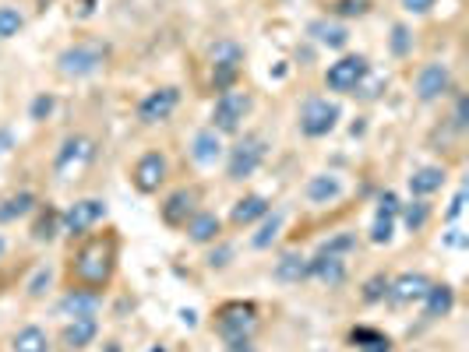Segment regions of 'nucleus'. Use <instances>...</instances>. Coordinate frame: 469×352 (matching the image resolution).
I'll return each instance as SVG.
<instances>
[{
  "label": "nucleus",
  "instance_id": "f257e3e1",
  "mask_svg": "<svg viewBox=\"0 0 469 352\" xmlns=\"http://www.w3.org/2000/svg\"><path fill=\"white\" fill-rule=\"evenodd\" d=\"M113 268H117V240L113 236H93L71 258V282L78 289L99 292L102 285H109Z\"/></svg>",
  "mask_w": 469,
  "mask_h": 352
},
{
  "label": "nucleus",
  "instance_id": "f03ea898",
  "mask_svg": "<svg viewBox=\"0 0 469 352\" xmlns=\"http://www.w3.org/2000/svg\"><path fill=\"white\" fill-rule=\"evenodd\" d=\"M258 328V307L255 303H244V300H230L215 310V335H222L226 342H237V339H251Z\"/></svg>",
  "mask_w": 469,
  "mask_h": 352
},
{
  "label": "nucleus",
  "instance_id": "7ed1b4c3",
  "mask_svg": "<svg viewBox=\"0 0 469 352\" xmlns=\"http://www.w3.org/2000/svg\"><path fill=\"white\" fill-rule=\"evenodd\" d=\"M102 64H106V46H102V43H93V39L75 43V46H68V50L57 57V71H61L64 78H89V75H95Z\"/></svg>",
  "mask_w": 469,
  "mask_h": 352
},
{
  "label": "nucleus",
  "instance_id": "20e7f679",
  "mask_svg": "<svg viewBox=\"0 0 469 352\" xmlns=\"http://www.w3.org/2000/svg\"><path fill=\"white\" fill-rule=\"evenodd\" d=\"M95 159V141L85 134H71L64 138L57 159H53V173L57 180H78V176L89 170V163Z\"/></svg>",
  "mask_w": 469,
  "mask_h": 352
},
{
  "label": "nucleus",
  "instance_id": "39448f33",
  "mask_svg": "<svg viewBox=\"0 0 469 352\" xmlns=\"http://www.w3.org/2000/svg\"><path fill=\"white\" fill-rule=\"evenodd\" d=\"M251 113V95L240 92V88H226L219 99H215V109H212V131L219 134H237L244 127Z\"/></svg>",
  "mask_w": 469,
  "mask_h": 352
},
{
  "label": "nucleus",
  "instance_id": "423d86ee",
  "mask_svg": "<svg viewBox=\"0 0 469 352\" xmlns=\"http://www.w3.org/2000/svg\"><path fill=\"white\" fill-rule=\"evenodd\" d=\"M208 60H212V88L226 92V88L237 85L240 68H244V50H240V43L219 39V43L208 50Z\"/></svg>",
  "mask_w": 469,
  "mask_h": 352
},
{
  "label": "nucleus",
  "instance_id": "0eeeda50",
  "mask_svg": "<svg viewBox=\"0 0 469 352\" xmlns=\"http://www.w3.org/2000/svg\"><path fill=\"white\" fill-rule=\"evenodd\" d=\"M269 156V141L262 134H244L233 148H230V163H226V176L230 180H247L255 176V170L265 163Z\"/></svg>",
  "mask_w": 469,
  "mask_h": 352
},
{
  "label": "nucleus",
  "instance_id": "6e6552de",
  "mask_svg": "<svg viewBox=\"0 0 469 352\" xmlns=\"http://www.w3.org/2000/svg\"><path fill=\"white\" fill-rule=\"evenodd\" d=\"M339 124V106L328 99H307L300 109V131L303 138H325Z\"/></svg>",
  "mask_w": 469,
  "mask_h": 352
},
{
  "label": "nucleus",
  "instance_id": "1a4fd4ad",
  "mask_svg": "<svg viewBox=\"0 0 469 352\" xmlns=\"http://www.w3.org/2000/svg\"><path fill=\"white\" fill-rule=\"evenodd\" d=\"M371 71V64L360 57V53H350V57H339L336 64H328V75H325V85L332 92H343V95H353L357 85L364 82V75Z\"/></svg>",
  "mask_w": 469,
  "mask_h": 352
},
{
  "label": "nucleus",
  "instance_id": "9d476101",
  "mask_svg": "<svg viewBox=\"0 0 469 352\" xmlns=\"http://www.w3.org/2000/svg\"><path fill=\"white\" fill-rule=\"evenodd\" d=\"M102 219H106V201L82 197V201H75V204H68L61 212V229L71 233V236H82V233H89L95 222H102Z\"/></svg>",
  "mask_w": 469,
  "mask_h": 352
},
{
  "label": "nucleus",
  "instance_id": "9b49d317",
  "mask_svg": "<svg viewBox=\"0 0 469 352\" xmlns=\"http://www.w3.org/2000/svg\"><path fill=\"white\" fill-rule=\"evenodd\" d=\"M177 102H181V88L177 85L156 88V92H149V95L138 102V120H142V124H163V120H170V113L177 109Z\"/></svg>",
  "mask_w": 469,
  "mask_h": 352
},
{
  "label": "nucleus",
  "instance_id": "f8f14e48",
  "mask_svg": "<svg viewBox=\"0 0 469 352\" xmlns=\"http://www.w3.org/2000/svg\"><path fill=\"white\" fill-rule=\"evenodd\" d=\"M166 173H170L166 156H159V152H145V156L134 163L131 180H134V187H138L142 194H156V190L166 183Z\"/></svg>",
  "mask_w": 469,
  "mask_h": 352
},
{
  "label": "nucleus",
  "instance_id": "ddd939ff",
  "mask_svg": "<svg viewBox=\"0 0 469 352\" xmlns=\"http://www.w3.org/2000/svg\"><path fill=\"white\" fill-rule=\"evenodd\" d=\"M449 88H452V71H449V64H441V60L427 64V68L416 75V99H420V102H434V99H441Z\"/></svg>",
  "mask_w": 469,
  "mask_h": 352
},
{
  "label": "nucleus",
  "instance_id": "4468645a",
  "mask_svg": "<svg viewBox=\"0 0 469 352\" xmlns=\"http://www.w3.org/2000/svg\"><path fill=\"white\" fill-rule=\"evenodd\" d=\"M198 212V190L194 187H181L174 190L163 204H159V215L166 226H188V219Z\"/></svg>",
  "mask_w": 469,
  "mask_h": 352
},
{
  "label": "nucleus",
  "instance_id": "2eb2a0df",
  "mask_svg": "<svg viewBox=\"0 0 469 352\" xmlns=\"http://www.w3.org/2000/svg\"><path fill=\"white\" fill-rule=\"evenodd\" d=\"M427 289H431V278L427 275H420V271H406V275H399L395 282H388V300L392 303H416V300H424L427 296Z\"/></svg>",
  "mask_w": 469,
  "mask_h": 352
},
{
  "label": "nucleus",
  "instance_id": "dca6fc26",
  "mask_svg": "<svg viewBox=\"0 0 469 352\" xmlns=\"http://www.w3.org/2000/svg\"><path fill=\"white\" fill-rule=\"evenodd\" d=\"M395 215H399V201L392 190L381 194L375 212V226H371V244H392V229H395Z\"/></svg>",
  "mask_w": 469,
  "mask_h": 352
},
{
  "label": "nucleus",
  "instance_id": "f3484780",
  "mask_svg": "<svg viewBox=\"0 0 469 352\" xmlns=\"http://www.w3.org/2000/svg\"><path fill=\"white\" fill-rule=\"evenodd\" d=\"M307 264H311V278H318L328 289H336V285L346 282V261L339 254H321L318 251V258H311Z\"/></svg>",
  "mask_w": 469,
  "mask_h": 352
},
{
  "label": "nucleus",
  "instance_id": "a211bd4d",
  "mask_svg": "<svg viewBox=\"0 0 469 352\" xmlns=\"http://www.w3.org/2000/svg\"><path fill=\"white\" fill-rule=\"evenodd\" d=\"M95 335H99V324H95V317H78V321H68L64 324V332H61V346L71 352L85 349V346H93Z\"/></svg>",
  "mask_w": 469,
  "mask_h": 352
},
{
  "label": "nucleus",
  "instance_id": "6ab92c4d",
  "mask_svg": "<svg viewBox=\"0 0 469 352\" xmlns=\"http://www.w3.org/2000/svg\"><path fill=\"white\" fill-rule=\"evenodd\" d=\"M99 310V292L93 289H71L64 300H61V314L68 321H78V317H95Z\"/></svg>",
  "mask_w": 469,
  "mask_h": 352
},
{
  "label": "nucleus",
  "instance_id": "aec40b11",
  "mask_svg": "<svg viewBox=\"0 0 469 352\" xmlns=\"http://www.w3.org/2000/svg\"><path fill=\"white\" fill-rule=\"evenodd\" d=\"M219 156H222V138H219V131H212V127L198 131L194 141H190V159H194L198 166H212Z\"/></svg>",
  "mask_w": 469,
  "mask_h": 352
},
{
  "label": "nucleus",
  "instance_id": "412c9836",
  "mask_svg": "<svg viewBox=\"0 0 469 352\" xmlns=\"http://www.w3.org/2000/svg\"><path fill=\"white\" fill-rule=\"evenodd\" d=\"M452 307H456V292H452V285H445V282L434 285V282H431V289H427V296H424V317H427V321L449 317Z\"/></svg>",
  "mask_w": 469,
  "mask_h": 352
},
{
  "label": "nucleus",
  "instance_id": "4be33fe9",
  "mask_svg": "<svg viewBox=\"0 0 469 352\" xmlns=\"http://www.w3.org/2000/svg\"><path fill=\"white\" fill-rule=\"evenodd\" d=\"M303 194H307V201L311 204H332L339 194H343V180L332 173H318L307 180V187H303Z\"/></svg>",
  "mask_w": 469,
  "mask_h": 352
},
{
  "label": "nucleus",
  "instance_id": "5701e85b",
  "mask_svg": "<svg viewBox=\"0 0 469 352\" xmlns=\"http://www.w3.org/2000/svg\"><path fill=\"white\" fill-rule=\"evenodd\" d=\"M265 215H269V201H265L262 194L240 197V201L233 204V212H230L233 226H251V222H258V219H265Z\"/></svg>",
  "mask_w": 469,
  "mask_h": 352
},
{
  "label": "nucleus",
  "instance_id": "b1692460",
  "mask_svg": "<svg viewBox=\"0 0 469 352\" xmlns=\"http://www.w3.org/2000/svg\"><path fill=\"white\" fill-rule=\"evenodd\" d=\"M219 229H222V222L215 212H194L188 219V236L194 244H212L219 236Z\"/></svg>",
  "mask_w": 469,
  "mask_h": 352
},
{
  "label": "nucleus",
  "instance_id": "393cba45",
  "mask_svg": "<svg viewBox=\"0 0 469 352\" xmlns=\"http://www.w3.org/2000/svg\"><path fill=\"white\" fill-rule=\"evenodd\" d=\"M441 187H445V170L441 166H424V170L409 176V194L413 197H431Z\"/></svg>",
  "mask_w": 469,
  "mask_h": 352
},
{
  "label": "nucleus",
  "instance_id": "a878e982",
  "mask_svg": "<svg viewBox=\"0 0 469 352\" xmlns=\"http://www.w3.org/2000/svg\"><path fill=\"white\" fill-rule=\"evenodd\" d=\"M276 278L279 282H303V278H311V264L303 254H282L279 261H276Z\"/></svg>",
  "mask_w": 469,
  "mask_h": 352
},
{
  "label": "nucleus",
  "instance_id": "bb28decb",
  "mask_svg": "<svg viewBox=\"0 0 469 352\" xmlns=\"http://www.w3.org/2000/svg\"><path fill=\"white\" fill-rule=\"evenodd\" d=\"M32 208H36V194L32 190H18V194L0 201V222H14V219L28 215Z\"/></svg>",
  "mask_w": 469,
  "mask_h": 352
},
{
  "label": "nucleus",
  "instance_id": "cd10ccee",
  "mask_svg": "<svg viewBox=\"0 0 469 352\" xmlns=\"http://www.w3.org/2000/svg\"><path fill=\"white\" fill-rule=\"evenodd\" d=\"M311 36H314L321 46H332V50H343V46L350 43L346 25H336V21H314V25H311Z\"/></svg>",
  "mask_w": 469,
  "mask_h": 352
},
{
  "label": "nucleus",
  "instance_id": "c85d7f7f",
  "mask_svg": "<svg viewBox=\"0 0 469 352\" xmlns=\"http://www.w3.org/2000/svg\"><path fill=\"white\" fill-rule=\"evenodd\" d=\"M350 342L360 352H392V339L375 332V328H353L350 332Z\"/></svg>",
  "mask_w": 469,
  "mask_h": 352
},
{
  "label": "nucleus",
  "instance_id": "c756f323",
  "mask_svg": "<svg viewBox=\"0 0 469 352\" xmlns=\"http://www.w3.org/2000/svg\"><path fill=\"white\" fill-rule=\"evenodd\" d=\"M11 346H14V352H50V339H46L43 328L28 324V328H21V332L14 335Z\"/></svg>",
  "mask_w": 469,
  "mask_h": 352
},
{
  "label": "nucleus",
  "instance_id": "7c9ffc66",
  "mask_svg": "<svg viewBox=\"0 0 469 352\" xmlns=\"http://www.w3.org/2000/svg\"><path fill=\"white\" fill-rule=\"evenodd\" d=\"M57 229H61V212L46 208V212L36 219V226H32V240H36V244H50V240L57 236Z\"/></svg>",
  "mask_w": 469,
  "mask_h": 352
},
{
  "label": "nucleus",
  "instance_id": "2f4dec72",
  "mask_svg": "<svg viewBox=\"0 0 469 352\" xmlns=\"http://www.w3.org/2000/svg\"><path fill=\"white\" fill-rule=\"evenodd\" d=\"M279 229H282V212H272V215H265L262 219V229L251 236V247H258V251H265L276 236H279Z\"/></svg>",
  "mask_w": 469,
  "mask_h": 352
},
{
  "label": "nucleus",
  "instance_id": "473e14b6",
  "mask_svg": "<svg viewBox=\"0 0 469 352\" xmlns=\"http://www.w3.org/2000/svg\"><path fill=\"white\" fill-rule=\"evenodd\" d=\"M399 212H402V222H406L409 233H420V229L427 226V219H431V208L424 204V197H420V201H409V204L399 208Z\"/></svg>",
  "mask_w": 469,
  "mask_h": 352
},
{
  "label": "nucleus",
  "instance_id": "72a5a7b5",
  "mask_svg": "<svg viewBox=\"0 0 469 352\" xmlns=\"http://www.w3.org/2000/svg\"><path fill=\"white\" fill-rule=\"evenodd\" d=\"M21 25H25V18H21L18 7H0V43L11 39V36H18Z\"/></svg>",
  "mask_w": 469,
  "mask_h": 352
},
{
  "label": "nucleus",
  "instance_id": "f704fd0d",
  "mask_svg": "<svg viewBox=\"0 0 469 352\" xmlns=\"http://www.w3.org/2000/svg\"><path fill=\"white\" fill-rule=\"evenodd\" d=\"M384 85H388V78H381V75H375V71H368V75H364V82L357 85L353 95H360V99H377V95L384 92Z\"/></svg>",
  "mask_w": 469,
  "mask_h": 352
},
{
  "label": "nucleus",
  "instance_id": "c9c22d12",
  "mask_svg": "<svg viewBox=\"0 0 469 352\" xmlns=\"http://www.w3.org/2000/svg\"><path fill=\"white\" fill-rule=\"evenodd\" d=\"M409 50H413V32H409L406 25H395V28H392V53H395V57H406Z\"/></svg>",
  "mask_w": 469,
  "mask_h": 352
},
{
  "label": "nucleus",
  "instance_id": "e433bc0d",
  "mask_svg": "<svg viewBox=\"0 0 469 352\" xmlns=\"http://www.w3.org/2000/svg\"><path fill=\"white\" fill-rule=\"evenodd\" d=\"M384 296H388V278H384V275L368 278V285H364V303H381Z\"/></svg>",
  "mask_w": 469,
  "mask_h": 352
},
{
  "label": "nucleus",
  "instance_id": "4c0bfd02",
  "mask_svg": "<svg viewBox=\"0 0 469 352\" xmlns=\"http://www.w3.org/2000/svg\"><path fill=\"white\" fill-rule=\"evenodd\" d=\"M332 11L343 18H360V14H368V0H336Z\"/></svg>",
  "mask_w": 469,
  "mask_h": 352
},
{
  "label": "nucleus",
  "instance_id": "58836bf2",
  "mask_svg": "<svg viewBox=\"0 0 469 352\" xmlns=\"http://www.w3.org/2000/svg\"><path fill=\"white\" fill-rule=\"evenodd\" d=\"M50 282H53V271H50V268H39V271L32 275V282H28V296H43V292L50 289Z\"/></svg>",
  "mask_w": 469,
  "mask_h": 352
},
{
  "label": "nucleus",
  "instance_id": "ea45409f",
  "mask_svg": "<svg viewBox=\"0 0 469 352\" xmlns=\"http://www.w3.org/2000/svg\"><path fill=\"white\" fill-rule=\"evenodd\" d=\"M353 244H357V240H353V236L346 233V236H336V240L321 244V254H339V258H343V254H346V251H350Z\"/></svg>",
  "mask_w": 469,
  "mask_h": 352
},
{
  "label": "nucleus",
  "instance_id": "a19ab883",
  "mask_svg": "<svg viewBox=\"0 0 469 352\" xmlns=\"http://www.w3.org/2000/svg\"><path fill=\"white\" fill-rule=\"evenodd\" d=\"M53 113V95H36V102H32V120H46Z\"/></svg>",
  "mask_w": 469,
  "mask_h": 352
},
{
  "label": "nucleus",
  "instance_id": "79ce46f5",
  "mask_svg": "<svg viewBox=\"0 0 469 352\" xmlns=\"http://www.w3.org/2000/svg\"><path fill=\"white\" fill-rule=\"evenodd\" d=\"M452 120H456V127H459V131L469 124V99L466 95H456V113H452Z\"/></svg>",
  "mask_w": 469,
  "mask_h": 352
},
{
  "label": "nucleus",
  "instance_id": "37998d69",
  "mask_svg": "<svg viewBox=\"0 0 469 352\" xmlns=\"http://www.w3.org/2000/svg\"><path fill=\"white\" fill-rule=\"evenodd\" d=\"M434 7V0H402V11H409V14H427Z\"/></svg>",
  "mask_w": 469,
  "mask_h": 352
},
{
  "label": "nucleus",
  "instance_id": "c03bdc74",
  "mask_svg": "<svg viewBox=\"0 0 469 352\" xmlns=\"http://www.w3.org/2000/svg\"><path fill=\"white\" fill-rule=\"evenodd\" d=\"M226 261H230V247H219L208 254V268H226Z\"/></svg>",
  "mask_w": 469,
  "mask_h": 352
},
{
  "label": "nucleus",
  "instance_id": "a18cd8bd",
  "mask_svg": "<svg viewBox=\"0 0 469 352\" xmlns=\"http://www.w3.org/2000/svg\"><path fill=\"white\" fill-rule=\"evenodd\" d=\"M222 352H258V349L251 346V339H237V342H226Z\"/></svg>",
  "mask_w": 469,
  "mask_h": 352
},
{
  "label": "nucleus",
  "instance_id": "49530a36",
  "mask_svg": "<svg viewBox=\"0 0 469 352\" xmlns=\"http://www.w3.org/2000/svg\"><path fill=\"white\" fill-rule=\"evenodd\" d=\"M463 201H466V190H459V194H456V201H452V208H449V219H456V215L463 212Z\"/></svg>",
  "mask_w": 469,
  "mask_h": 352
},
{
  "label": "nucleus",
  "instance_id": "de8ad7c7",
  "mask_svg": "<svg viewBox=\"0 0 469 352\" xmlns=\"http://www.w3.org/2000/svg\"><path fill=\"white\" fill-rule=\"evenodd\" d=\"M0 258H4V236H0Z\"/></svg>",
  "mask_w": 469,
  "mask_h": 352
},
{
  "label": "nucleus",
  "instance_id": "09e8293b",
  "mask_svg": "<svg viewBox=\"0 0 469 352\" xmlns=\"http://www.w3.org/2000/svg\"><path fill=\"white\" fill-rule=\"evenodd\" d=\"M106 352H117V346H109V349H106Z\"/></svg>",
  "mask_w": 469,
  "mask_h": 352
}]
</instances>
